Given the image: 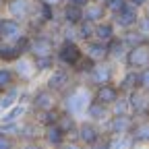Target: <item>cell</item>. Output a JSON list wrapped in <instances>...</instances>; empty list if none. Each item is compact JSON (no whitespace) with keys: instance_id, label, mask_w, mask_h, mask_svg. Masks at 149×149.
<instances>
[{"instance_id":"obj_29","label":"cell","mask_w":149,"mask_h":149,"mask_svg":"<svg viewBox=\"0 0 149 149\" xmlns=\"http://www.w3.org/2000/svg\"><path fill=\"white\" fill-rule=\"evenodd\" d=\"M25 104H15L13 108H8L6 110V114L2 116V122L4 124H8V122H17V118H21L23 114H25Z\"/></svg>"},{"instance_id":"obj_18","label":"cell","mask_w":149,"mask_h":149,"mask_svg":"<svg viewBox=\"0 0 149 149\" xmlns=\"http://www.w3.org/2000/svg\"><path fill=\"white\" fill-rule=\"evenodd\" d=\"M108 17H110V13L106 8V4H102V2H89L85 6V21H91L97 25V23L106 21Z\"/></svg>"},{"instance_id":"obj_5","label":"cell","mask_w":149,"mask_h":149,"mask_svg":"<svg viewBox=\"0 0 149 149\" xmlns=\"http://www.w3.org/2000/svg\"><path fill=\"white\" fill-rule=\"evenodd\" d=\"M33 8H35V0H6V15L17 19V21H29L33 17Z\"/></svg>"},{"instance_id":"obj_37","label":"cell","mask_w":149,"mask_h":149,"mask_svg":"<svg viewBox=\"0 0 149 149\" xmlns=\"http://www.w3.org/2000/svg\"><path fill=\"white\" fill-rule=\"evenodd\" d=\"M0 149H13V141L6 135H0Z\"/></svg>"},{"instance_id":"obj_16","label":"cell","mask_w":149,"mask_h":149,"mask_svg":"<svg viewBox=\"0 0 149 149\" xmlns=\"http://www.w3.org/2000/svg\"><path fill=\"white\" fill-rule=\"evenodd\" d=\"M15 64V72H17V77L19 79H31L33 74L37 72V68H35V62H33V58L29 54H25V56H21L17 62H13Z\"/></svg>"},{"instance_id":"obj_4","label":"cell","mask_w":149,"mask_h":149,"mask_svg":"<svg viewBox=\"0 0 149 149\" xmlns=\"http://www.w3.org/2000/svg\"><path fill=\"white\" fill-rule=\"evenodd\" d=\"M29 56H33V58H42V56H56L54 40H52L50 35H44V33L31 35V42H29Z\"/></svg>"},{"instance_id":"obj_19","label":"cell","mask_w":149,"mask_h":149,"mask_svg":"<svg viewBox=\"0 0 149 149\" xmlns=\"http://www.w3.org/2000/svg\"><path fill=\"white\" fill-rule=\"evenodd\" d=\"M108 48H110V60H124L130 50L122 35H116L112 42H108Z\"/></svg>"},{"instance_id":"obj_43","label":"cell","mask_w":149,"mask_h":149,"mask_svg":"<svg viewBox=\"0 0 149 149\" xmlns=\"http://www.w3.org/2000/svg\"><path fill=\"white\" fill-rule=\"evenodd\" d=\"M143 10H145V15H147V17H149V4H147V6H145V8H143Z\"/></svg>"},{"instance_id":"obj_1","label":"cell","mask_w":149,"mask_h":149,"mask_svg":"<svg viewBox=\"0 0 149 149\" xmlns=\"http://www.w3.org/2000/svg\"><path fill=\"white\" fill-rule=\"evenodd\" d=\"M83 58H85V52L77 44V40H64L58 48H56V60H58L60 66H66V68L74 70V66H77Z\"/></svg>"},{"instance_id":"obj_26","label":"cell","mask_w":149,"mask_h":149,"mask_svg":"<svg viewBox=\"0 0 149 149\" xmlns=\"http://www.w3.org/2000/svg\"><path fill=\"white\" fill-rule=\"evenodd\" d=\"M79 137H81V141L85 143V145H93L97 139H100V133H97V128L93 126V124H81L79 126Z\"/></svg>"},{"instance_id":"obj_44","label":"cell","mask_w":149,"mask_h":149,"mask_svg":"<svg viewBox=\"0 0 149 149\" xmlns=\"http://www.w3.org/2000/svg\"><path fill=\"white\" fill-rule=\"evenodd\" d=\"M93 2H102V4H104V2H106V0H93Z\"/></svg>"},{"instance_id":"obj_36","label":"cell","mask_w":149,"mask_h":149,"mask_svg":"<svg viewBox=\"0 0 149 149\" xmlns=\"http://www.w3.org/2000/svg\"><path fill=\"white\" fill-rule=\"evenodd\" d=\"M128 145H130V141L128 139H122V135H120V139H114L108 147L110 149H128Z\"/></svg>"},{"instance_id":"obj_33","label":"cell","mask_w":149,"mask_h":149,"mask_svg":"<svg viewBox=\"0 0 149 149\" xmlns=\"http://www.w3.org/2000/svg\"><path fill=\"white\" fill-rule=\"evenodd\" d=\"M56 124H58V126L64 130V133H70V130L74 128V120H72L68 114H62V116H58V122H56Z\"/></svg>"},{"instance_id":"obj_25","label":"cell","mask_w":149,"mask_h":149,"mask_svg":"<svg viewBox=\"0 0 149 149\" xmlns=\"http://www.w3.org/2000/svg\"><path fill=\"white\" fill-rule=\"evenodd\" d=\"M87 114H89L93 120H106V118L110 116V106L100 104V102L93 100V102L89 104V108H87Z\"/></svg>"},{"instance_id":"obj_8","label":"cell","mask_w":149,"mask_h":149,"mask_svg":"<svg viewBox=\"0 0 149 149\" xmlns=\"http://www.w3.org/2000/svg\"><path fill=\"white\" fill-rule=\"evenodd\" d=\"M87 77H89V83H93L95 87H100V85L112 83V79H114V68H112V64L108 60L106 62H95Z\"/></svg>"},{"instance_id":"obj_24","label":"cell","mask_w":149,"mask_h":149,"mask_svg":"<svg viewBox=\"0 0 149 149\" xmlns=\"http://www.w3.org/2000/svg\"><path fill=\"white\" fill-rule=\"evenodd\" d=\"M17 72L10 66H0V91H6L17 85Z\"/></svg>"},{"instance_id":"obj_22","label":"cell","mask_w":149,"mask_h":149,"mask_svg":"<svg viewBox=\"0 0 149 149\" xmlns=\"http://www.w3.org/2000/svg\"><path fill=\"white\" fill-rule=\"evenodd\" d=\"M19 97H21V89H19L17 85L2 91V95H0V110L6 112L8 108H13L15 104H19Z\"/></svg>"},{"instance_id":"obj_28","label":"cell","mask_w":149,"mask_h":149,"mask_svg":"<svg viewBox=\"0 0 149 149\" xmlns=\"http://www.w3.org/2000/svg\"><path fill=\"white\" fill-rule=\"evenodd\" d=\"M33 58V56H31ZM33 62H35V68H37V72H48V70H54L56 68V56H42V58H33Z\"/></svg>"},{"instance_id":"obj_6","label":"cell","mask_w":149,"mask_h":149,"mask_svg":"<svg viewBox=\"0 0 149 149\" xmlns=\"http://www.w3.org/2000/svg\"><path fill=\"white\" fill-rule=\"evenodd\" d=\"M23 21H17L13 17H2L0 19V40H6V42H17L19 37H23Z\"/></svg>"},{"instance_id":"obj_35","label":"cell","mask_w":149,"mask_h":149,"mask_svg":"<svg viewBox=\"0 0 149 149\" xmlns=\"http://www.w3.org/2000/svg\"><path fill=\"white\" fill-rule=\"evenodd\" d=\"M139 83H141V89H147L149 91V66L139 70Z\"/></svg>"},{"instance_id":"obj_21","label":"cell","mask_w":149,"mask_h":149,"mask_svg":"<svg viewBox=\"0 0 149 149\" xmlns=\"http://www.w3.org/2000/svg\"><path fill=\"white\" fill-rule=\"evenodd\" d=\"M118 87H120V91H122V93H130V91L139 89V87H141V83H139V70L128 68V70H126V74L120 79Z\"/></svg>"},{"instance_id":"obj_9","label":"cell","mask_w":149,"mask_h":149,"mask_svg":"<svg viewBox=\"0 0 149 149\" xmlns=\"http://www.w3.org/2000/svg\"><path fill=\"white\" fill-rule=\"evenodd\" d=\"M83 52H85L87 58H91L93 62H106V60H110V48H108V42L89 40V42H85Z\"/></svg>"},{"instance_id":"obj_41","label":"cell","mask_w":149,"mask_h":149,"mask_svg":"<svg viewBox=\"0 0 149 149\" xmlns=\"http://www.w3.org/2000/svg\"><path fill=\"white\" fill-rule=\"evenodd\" d=\"M64 149H81V147H79V145H74V143H72V145H66Z\"/></svg>"},{"instance_id":"obj_12","label":"cell","mask_w":149,"mask_h":149,"mask_svg":"<svg viewBox=\"0 0 149 149\" xmlns=\"http://www.w3.org/2000/svg\"><path fill=\"white\" fill-rule=\"evenodd\" d=\"M70 70L72 68H66V66H60V68H54L50 79H48V87L56 93L60 91H66L68 89V83H70Z\"/></svg>"},{"instance_id":"obj_17","label":"cell","mask_w":149,"mask_h":149,"mask_svg":"<svg viewBox=\"0 0 149 149\" xmlns=\"http://www.w3.org/2000/svg\"><path fill=\"white\" fill-rule=\"evenodd\" d=\"M130 128H133V118H130L128 114H114L112 120L108 122V130L114 133V135H118V137L128 133Z\"/></svg>"},{"instance_id":"obj_32","label":"cell","mask_w":149,"mask_h":149,"mask_svg":"<svg viewBox=\"0 0 149 149\" xmlns=\"http://www.w3.org/2000/svg\"><path fill=\"white\" fill-rule=\"evenodd\" d=\"M126 2H128V0H106V8H108V13H110V17L112 15H116L120 8H124L126 6Z\"/></svg>"},{"instance_id":"obj_2","label":"cell","mask_w":149,"mask_h":149,"mask_svg":"<svg viewBox=\"0 0 149 149\" xmlns=\"http://www.w3.org/2000/svg\"><path fill=\"white\" fill-rule=\"evenodd\" d=\"M112 21H114V25L120 29V31H128V29H135V25L139 23L141 19V8L135 6L133 2H126L124 8H120L116 15L110 17Z\"/></svg>"},{"instance_id":"obj_23","label":"cell","mask_w":149,"mask_h":149,"mask_svg":"<svg viewBox=\"0 0 149 149\" xmlns=\"http://www.w3.org/2000/svg\"><path fill=\"white\" fill-rule=\"evenodd\" d=\"M74 31H77V40H81L83 44L89 42V40H95V23H91V21H83L74 27Z\"/></svg>"},{"instance_id":"obj_34","label":"cell","mask_w":149,"mask_h":149,"mask_svg":"<svg viewBox=\"0 0 149 149\" xmlns=\"http://www.w3.org/2000/svg\"><path fill=\"white\" fill-rule=\"evenodd\" d=\"M128 112H133L130 110V102H128V97L126 100H118L116 104H114V114H128Z\"/></svg>"},{"instance_id":"obj_10","label":"cell","mask_w":149,"mask_h":149,"mask_svg":"<svg viewBox=\"0 0 149 149\" xmlns=\"http://www.w3.org/2000/svg\"><path fill=\"white\" fill-rule=\"evenodd\" d=\"M128 102H130V110L133 114H141L147 116L149 114V91L147 89H135L128 93Z\"/></svg>"},{"instance_id":"obj_39","label":"cell","mask_w":149,"mask_h":149,"mask_svg":"<svg viewBox=\"0 0 149 149\" xmlns=\"http://www.w3.org/2000/svg\"><path fill=\"white\" fill-rule=\"evenodd\" d=\"M128 2H133V4L139 6V8H145V6L149 4V0H128Z\"/></svg>"},{"instance_id":"obj_7","label":"cell","mask_w":149,"mask_h":149,"mask_svg":"<svg viewBox=\"0 0 149 149\" xmlns=\"http://www.w3.org/2000/svg\"><path fill=\"white\" fill-rule=\"evenodd\" d=\"M89 93L87 89L83 87H77V89H72L68 91V95H66V110L70 112V114H77V112H85L89 108Z\"/></svg>"},{"instance_id":"obj_30","label":"cell","mask_w":149,"mask_h":149,"mask_svg":"<svg viewBox=\"0 0 149 149\" xmlns=\"http://www.w3.org/2000/svg\"><path fill=\"white\" fill-rule=\"evenodd\" d=\"M133 139L137 143H149V122H141L133 126Z\"/></svg>"},{"instance_id":"obj_27","label":"cell","mask_w":149,"mask_h":149,"mask_svg":"<svg viewBox=\"0 0 149 149\" xmlns=\"http://www.w3.org/2000/svg\"><path fill=\"white\" fill-rule=\"evenodd\" d=\"M64 130L58 126V124H48L46 126V139H48V143H52V145H60L62 143V139H64Z\"/></svg>"},{"instance_id":"obj_40","label":"cell","mask_w":149,"mask_h":149,"mask_svg":"<svg viewBox=\"0 0 149 149\" xmlns=\"http://www.w3.org/2000/svg\"><path fill=\"white\" fill-rule=\"evenodd\" d=\"M44 2H48V4H52V6H56V8H58V6H64V2H66V0H44Z\"/></svg>"},{"instance_id":"obj_38","label":"cell","mask_w":149,"mask_h":149,"mask_svg":"<svg viewBox=\"0 0 149 149\" xmlns=\"http://www.w3.org/2000/svg\"><path fill=\"white\" fill-rule=\"evenodd\" d=\"M66 2H68V4H77V6H83V8H85L89 2H93V0H66Z\"/></svg>"},{"instance_id":"obj_15","label":"cell","mask_w":149,"mask_h":149,"mask_svg":"<svg viewBox=\"0 0 149 149\" xmlns=\"http://www.w3.org/2000/svg\"><path fill=\"white\" fill-rule=\"evenodd\" d=\"M83 19H85V8H83V6L64 2V6H62V23H64V25L77 27Z\"/></svg>"},{"instance_id":"obj_14","label":"cell","mask_w":149,"mask_h":149,"mask_svg":"<svg viewBox=\"0 0 149 149\" xmlns=\"http://www.w3.org/2000/svg\"><path fill=\"white\" fill-rule=\"evenodd\" d=\"M31 19H37V25H48V23H54L56 19V6L44 2V0H35V8H33V17Z\"/></svg>"},{"instance_id":"obj_3","label":"cell","mask_w":149,"mask_h":149,"mask_svg":"<svg viewBox=\"0 0 149 149\" xmlns=\"http://www.w3.org/2000/svg\"><path fill=\"white\" fill-rule=\"evenodd\" d=\"M126 68H133V70H143L149 66V42L137 44L128 50L126 58H124Z\"/></svg>"},{"instance_id":"obj_20","label":"cell","mask_w":149,"mask_h":149,"mask_svg":"<svg viewBox=\"0 0 149 149\" xmlns=\"http://www.w3.org/2000/svg\"><path fill=\"white\" fill-rule=\"evenodd\" d=\"M116 29L118 27L114 25V21H112V19H106V21H102V23L95 25V40H100V42H112L118 35Z\"/></svg>"},{"instance_id":"obj_13","label":"cell","mask_w":149,"mask_h":149,"mask_svg":"<svg viewBox=\"0 0 149 149\" xmlns=\"http://www.w3.org/2000/svg\"><path fill=\"white\" fill-rule=\"evenodd\" d=\"M33 108H35L37 112L54 110V108H56V91H52L50 87L40 89V91L33 95Z\"/></svg>"},{"instance_id":"obj_31","label":"cell","mask_w":149,"mask_h":149,"mask_svg":"<svg viewBox=\"0 0 149 149\" xmlns=\"http://www.w3.org/2000/svg\"><path fill=\"white\" fill-rule=\"evenodd\" d=\"M135 31L143 37V40H147V42H149V17H147V15H141L139 23L135 25Z\"/></svg>"},{"instance_id":"obj_11","label":"cell","mask_w":149,"mask_h":149,"mask_svg":"<svg viewBox=\"0 0 149 149\" xmlns=\"http://www.w3.org/2000/svg\"><path fill=\"white\" fill-rule=\"evenodd\" d=\"M120 87H116L114 83H106V85H100L95 87V95L93 100L100 102V104H106V106H114L118 100H120Z\"/></svg>"},{"instance_id":"obj_42","label":"cell","mask_w":149,"mask_h":149,"mask_svg":"<svg viewBox=\"0 0 149 149\" xmlns=\"http://www.w3.org/2000/svg\"><path fill=\"white\" fill-rule=\"evenodd\" d=\"M6 8V0H0V10H4Z\"/></svg>"}]
</instances>
